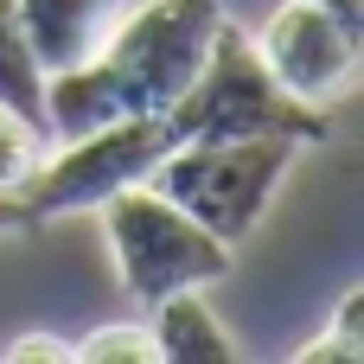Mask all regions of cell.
I'll list each match as a JSON object with an SVG mask.
<instances>
[{"label":"cell","instance_id":"1","mask_svg":"<svg viewBox=\"0 0 364 364\" xmlns=\"http://www.w3.org/2000/svg\"><path fill=\"white\" fill-rule=\"evenodd\" d=\"M218 26V0H128L115 32L83 64L45 77V141H77L128 115H166L192 90Z\"/></svg>","mask_w":364,"mask_h":364},{"label":"cell","instance_id":"2","mask_svg":"<svg viewBox=\"0 0 364 364\" xmlns=\"http://www.w3.org/2000/svg\"><path fill=\"white\" fill-rule=\"evenodd\" d=\"M166 122H173L179 141L282 134V141H294V147H314V141L333 134V128H326V109L288 96V90L269 77V64L256 58V38H250L243 26H230V19L218 26V38H211V51H205L192 90L166 109Z\"/></svg>","mask_w":364,"mask_h":364},{"label":"cell","instance_id":"3","mask_svg":"<svg viewBox=\"0 0 364 364\" xmlns=\"http://www.w3.org/2000/svg\"><path fill=\"white\" fill-rule=\"evenodd\" d=\"M96 211H102V237L115 256V282L134 307H154L179 288H211L230 275V243H218L205 224H192L147 179L109 192Z\"/></svg>","mask_w":364,"mask_h":364},{"label":"cell","instance_id":"4","mask_svg":"<svg viewBox=\"0 0 364 364\" xmlns=\"http://www.w3.org/2000/svg\"><path fill=\"white\" fill-rule=\"evenodd\" d=\"M294 141L282 134H250V141H179L160 166H154V192H166L192 224H205L218 243H243L256 230V218L275 205L288 166H294Z\"/></svg>","mask_w":364,"mask_h":364},{"label":"cell","instance_id":"5","mask_svg":"<svg viewBox=\"0 0 364 364\" xmlns=\"http://www.w3.org/2000/svg\"><path fill=\"white\" fill-rule=\"evenodd\" d=\"M179 147L166 115H128L109 128H90L77 141H51L45 160L32 166V179L19 186L26 218H58V211H96L109 192L154 179V166Z\"/></svg>","mask_w":364,"mask_h":364},{"label":"cell","instance_id":"6","mask_svg":"<svg viewBox=\"0 0 364 364\" xmlns=\"http://www.w3.org/2000/svg\"><path fill=\"white\" fill-rule=\"evenodd\" d=\"M256 58L269 64V77L314 102V109H333L352 83H358V64H364V32H352L346 19H333L326 6L314 0H282L262 32H256Z\"/></svg>","mask_w":364,"mask_h":364},{"label":"cell","instance_id":"7","mask_svg":"<svg viewBox=\"0 0 364 364\" xmlns=\"http://www.w3.org/2000/svg\"><path fill=\"white\" fill-rule=\"evenodd\" d=\"M13 13H19V32H26L38 70L51 77V70L83 64L115 32V19L128 13V0H13Z\"/></svg>","mask_w":364,"mask_h":364},{"label":"cell","instance_id":"8","mask_svg":"<svg viewBox=\"0 0 364 364\" xmlns=\"http://www.w3.org/2000/svg\"><path fill=\"white\" fill-rule=\"evenodd\" d=\"M141 314H147L154 352L166 364H230L237 358V339H230L224 320L211 314L205 288H179V294H166V301H154V307H141Z\"/></svg>","mask_w":364,"mask_h":364},{"label":"cell","instance_id":"9","mask_svg":"<svg viewBox=\"0 0 364 364\" xmlns=\"http://www.w3.org/2000/svg\"><path fill=\"white\" fill-rule=\"evenodd\" d=\"M0 109H13L19 122H32L45 134V70L19 32V13L13 0H0Z\"/></svg>","mask_w":364,"mask_h":364},{"label":"cell","instance_id":"10","mask_svg":"<svg viewBox=\"0 0 364 364\" xmlns=\"http://www.w3.org/2000/svg\"><path fill=\"white\" fill-rule=\"evenodd\" d=\"M294 358L301 364H358L364 358V288H352V294L339 301V314L326 320V333L307 339Z\"/></svg>","mask_w":364,"mask_h":364},{"label":"cell","instance_id":"11","mask_svg":"<svg viewBox=\"0 0 364 364\" xmlns=\"http://www.w3.org/2000/svg\"><path fill=\"white\" fill-rule=\"evenodd\" d=\"M70 358L77 364H154L160 352H154L147 320H115V326H96L90 339H77Z\"/></svg>","mask_w":364,"mask_h":364},{"label":"cell","instance_id":"12","mask_svg":"<svg viewBox=\"0 0 364 364\" xmlns=\"http://www.w3.org/2000/svg\"><path fill=\"white\" fill-rule=\"evenodd\" d=\"M45 134L32 128V122H19L13 109H0V192H19L26 179H32V166L45 160Z\"/></svg>","mask_w":364,"mask_h":364},{"label":"cell","instance_id":"13","mask_svg":"<svg viewBox=\"0 0 364 364\" xmlns=\"http://www.w3.org/2000/svg\"><path fill=\"white\" fill-rule=\"evenodd\" d=\"M0 358L26 364V358H45V364H70V339H58V333H19V339H6V352Z\"/></svg>","mask_w":364,"mask_h":364},{"label":"cell","instance_id":"14","mask_svg":"<svg viewBox=\"0 0 364 364\" xmlns=\"http://www.w3.org/2000/svg\"><path fill=\"white\" fill-rule=\"evenodd\" d=\"M32 218H26V205H19V192H0V237H13V230H26Z\"/></svg>","mask_w":364,"mask_h":364},{"label":"cell","instance_id":"15","mask_svg":"<svg viewBox=\"0 0 364 364\" xmlns=\"http://www.w3.org/2000/svg\"><path fill=\"white\" fill-rule=\"evenodd\" d=\"M314 6H326L333 19H346L352 32H364V0H314Z\"/></svg>","mask_w":364,"mask_h":364}]
</instances>
